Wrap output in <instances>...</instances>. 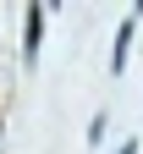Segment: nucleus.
Returning <instances> with one entry per match:
<instances>
[{"label": "nucleus", "mask_w": 143, "mask_h": 154, "mask_svg": "<svg viewBox=\"0 0 143 154\" xmlns=\"http://www.w3.org/2000/svg\"><path fill=\"white\" fill-rule=\"evenodd\" d=\"M39 33H44V6H28V22H22V61H28V72L39 66Z\"/></svg>", "instance_id": "f257e3e1"}, {"label": "nucleus", "mask_w": 143, "mask_h": 154, "mask_svg": "<svg viewBox=\"0 0 143 154\" xmlns=\"http://www.w3.org/2000/svg\"><path fill=\"white\" fill-rule=\"evenodd\" d=\"M138 17H143V6H132V17L121 22V33H116V50H110V72H121L127 66V44H132V33H138Z\"/></svg>", "instance_id": "f03ea898"}, {"label": "nucleus", "mask_w": 143, "mask_h": 154, "mask_svg": "<svg viewBox=\"0 0 143 154\" xmlns=\"http://www.w3.org/2000/svg\"><path fill=\"white\" fill-rule=\"evenodd\" d=\"M116 154H138V143H132V138H127V143H121V149H116Z\"/></svg>", "instance_id": "7ed1b4c3"}]
</instances>
